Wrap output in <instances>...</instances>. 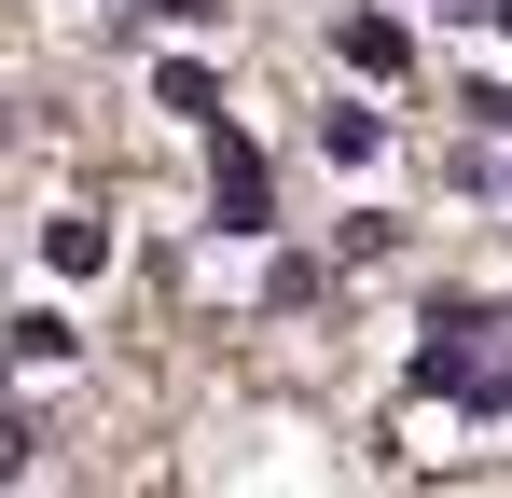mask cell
I'll return each instance as SVG.
<instances>
[{"instance_id":"cell-1","label":"cell","mask_w":512,"mask_h":498,"mask_svg":"<svg viewBox=\"0 0 512 498\" xmlns=\"http://www.w3.org/2000/svg\"><path fill=\"white\" fill-rule=\"evenodd\" d=\"M416 388L471 402V415H512V319L499 305H429L416 319Z\"/></svg>"},{"instance_id":"cell-3","label":"cell","mask_w":512,"mask_h":498,"mask_svg":"<svg viewBox=\"0 0 512 498\" xmlns=\"http://www.w3.org/2000/svg\"><path fill=\"white\" fill-rule=\"evenodd\" d=\"M333 42H346V70H360V83H402V70H416V42H402V14H346Z\"/></svg>"},{"instance_id":"cell-4","label":"cell","mask_w":512,"mask_h":498,"mask_svg":"<svg viewBox=\"0 0 512 498\" xmlns=\"http://www.w3.org/2000/svg\"><path fill=\"white\" fill-rule=\"evenodd\" d=\"M153 97H167L180 125H222V70H208V56H167V70H153Z\"/></svg>"},{"instance_id":"cell-6","label":"cell","mask_w":512,"mask_h":498,"mask_svg":"<svg viewBox=\"0 0 512 498\" xmlns=\"http://www.w3.org/2000/svg\"><path fill=\"white\" fill-rule=\"evenodd\" d=\"M70 346H84V332L56 319V305H28V319H14V360H28V374H56V360H70Z\"/></svg>"},{"instance_id":"cell-7","label":"cell","mask_w":512,"mask_h":498,"mask_svg":"<svg viewBox=\"0 0 512 498\" xmlns=\"http://www.w3.org/2000/svg\"><path fill=\"white\" fill-rule=\"evenodd\" d=\"M319 153H333V166H374V153H388V125H374V111H319Z\"/></svg>"},{"instance_id":"cell-5","label":"cell","mask_w":512,"mask_h":498,"mask_svg":"<svg viewBox=\"0 0 512 498\" xmlns=\"http://www.w3.org/2000/svg\"><path fill=\"white\" fill-rule=\"evenodd\" d=\"M97 263H111V236H97L84 208H70V222H42V277H97Z\"/></svg>"},{"instance_id":"cell-9","label":"cell","mask_w":512,"mask_h":498,"mask_svg":"<svg viewBox=\"0 0 512 498\" xmlns=\"http://www.w3.org/2000/svg\"><path fill=\"white\" fill-rule=\"evenodd\" d=\"M471 111H485V125H512V97H471Z\"/></svg>"},{"instance_id":"cell-2","label":"cell","mask_w":512,"mask_h":498,"mask_svg":"<svg viewBox=\"0 0 512 498\" xmlns=\"http://www.w3.org/2000/svg\"><path fill=\"white\" fill-rule=\"evenodd\" d=\"M208 222H222V236H263V153L236 125H222V153H208Z\"/></svg>"},{"instance_id":"cell-8","label":"cell","mask_w":512,"mask_h":498,"mask_svg":"<svg viewBox=\"0 0 512 498\" xmlns=\"http://www.w3.org/2000/svg\"><path fill=\"white\" fill-rule=\"evenodd\" d=\"M125 14H208V0H125Z\"/></svg>"}]
</instances>
